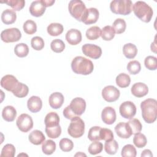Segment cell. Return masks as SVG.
I'll return each instance as SVG.
<instances>
[{"mask_svg": "<svg viewBox=\"0 0 157 157\" xmlns=\"http://www.w3.org/2000/svg\"><path fill=\"white\" fill-rule=\"evenodd\" d=\"M101 29L97 26L90 27L86 31V37L89 40H96L101 36Z\"/></svg>", "mask_w": 157, "mask_h": 157, "instance_id": "31", "label": "cell"}, {"mask_svg": "<svg viewBox=\"0 0 157 157\" xmlns=\"http://www.w3.org/2000/svg\"><path fill=\"white\" fill-rule=\"evenodd\" d=\"M82 50L85 55L94 59H98L102 55V50L101 47L94 44H84L82 47Z\"/></svg>", "mask_w": 157, "mask_h": 157, "instance_id": "12", "label": "cell"}, {"mask_svg": "<svg viewBox=\"0 0 157 157\" xmlns=\"http://www.w3.org/2000/svg\"><path fill=\"white\" fill-rule=\"evenodd\" d=\"M123 52L126 58L128 59H132L137 53V48L134 44L128 43L124 45L123 47Z\"/></svg>", "mask_w": 157, "mask_h": 157, "instance_id": "26", "label": "cell"}, {"mask_svg": "<svg viewBox=\"0 0 157 157\" xmlns=\"http://www.w3.org/2000/svg\"><path fill=\"white\" fill-rule=\"evenodd\" d=\"M45 6L43 4L42 0H37L32 2L29 7L30 13L36 17L42 16L45 11Z\"/></svg>", "mask_w": 157, "mask_h": 157, "instance_id": "17", "label": "cell"}, {"mask_svg": "<svg viewBox=\"0 0 157 157\" xmlns=\"http://www.w3.org/2000/svg\"><path fill=\"white\" fill-rule=\"evenodd\" d=\"M118 149V142L115 140H110L105 141L104 144V150L109 155H115Z\"/></svg>", "mask_w": 157, "mask_h": 157, "instance_id": "30", "label": "cell"}, {"mask_svg": "<svg viewBox=\"0 0 157 157\" xmlns=\"http://www.w3.org/2000/svg\"><path fill=\"white\" fill-rule=\"evenodd\" d=\"M112 28L117 34H121L124 33L126 28V24L124 20L122 18L116 19L113 23Z\"/></svg>", "mask_w": 157, "mask_h": 157, "instance_id": "35", "label": "cell"}, {"mask_svg": "<svg viewBox=\"0 0 157 157\" xmlns=\"http://www.w3.org/2000/svg\"><path fill=\"white\" fill-rule=\"evenodd\" d=\"M132 94L137 98H142L147 94L148 92V88L147 85L142 82L134 83L131 87Z\"/></svg>", "mask_w": 157, "mask_h": 157, "instance_id": "19", "label": "cell"}, {"mask_svg": "<svg viewBox=\"0 0 157 157\" xmlns=\"http://www.w3.org/2000/svg\"><path fill=\"white\" fill-rule=\"evenodd\" d=\"M21 37V33L17 28L6 29L2 31L1 34V40L6 43L17 42Z\"/></svg>", "mask_w": 157, "mask_h": 157, "instance_id": "7", "label": "cell"}, {"mask_svg": "<svg viewBox=\"0 0 157 157\" xmlns=\"http://www.w3.org/2000/svg\"><path fill=\"white\" fill-rule=\"evenodd\" d=\"M56 150V144L52 140H47L42 143V150L45 155H52Z\"/></svg>", "mask_w": 157, "mask_h": 157, "instance_id": "33", "label": "cell"}, {"mask_svg": "<svg viewBox=\"0 0 157 157\" xmlns=\"http://www.w3.org/2000/svg\"><path fill=\"white\" fill-rule=\"evenodd\" d=\"M68 9L70 14L74 18L79 21H82L87 9L82 1L72 0L69 2Z\"/></svg>", "mask_w": 157, "mask_h": 157, "instance_id": "5", "label": "cell"}, {"mask_svg": "<svg viewBox=\"0 0 157 157\" xmlns=\"http://www.w3.org/2000/svg\"><path fill=\"white\" fill-rule=\"evenodd\" d=\"M1 2L7 4L8 6H10L13 9V10L17 11L21 10L25 4V1L24 0H8Z\"/></svg>", "mask_w": 157, "mask_h": 157, "instance_id": "45", "label": "cell"}, {"mask_svg": "<svg viewBox=\"0 0 157 157\" xmlns=\"http://www.w3.org/2000/svg\"><path fill=\"white\" fill-rule=\"evenodd\" d=\"M133 138V143L137 148H143L144 147L147 142V138L142 133H137L134 134Z\"/></svg>", "mask_w": 157, "mask_h": 157, "instance_id": "38", "label": "cell"}, {"mask_svg": "<svg viewBox=\"0 0 157 157\" xmlns=\"http://www.w3.org/2000/svg\"><path fill=\"white\" fill-rule=\"evenodd\" d=\"M141 156L143 157V156H147V157H152L153 156V154L151 153V151L148 150V149H146V150H144L142 153H141Z\"/></svg>", "mask_w": 157, "mask_h": 157, "instance_id": "51", "label": "cell"}, {"mask_svg": "<svg viewBox=\"0 0 157 157\" xmlns=\"http://www.w3.org/2000/svg\"><path fill=\"white\" fill-rule=\"evenodd\" d=\"M18 128L23 132H27L33 127V121L31 116L26 113L21 114L17 119Z\"/></svg>", "mask_w": 157, "mask_h": 157, "instance_id": "8", "label": "cell"}, {"mask_svg": "<svg viewBox=\"0 0 157 157\" xmlns=\"http://www.w3.org/2000/svg\"><path fill=\"white\" fill-rule=\"evenodd\" d=\"M45 132L47 136L52 139L58 138L61 133V128L59 125L53 127H47L45 126Z\"/></svg>", "mask_w": 157, "mask_h": 157, "instance_id": "36", "label": "cell"}, {"mask_svg": "<svg viewBox=\"0 0 157 157\" xmlns=\"http://www.w3.org/2000/svg\"><path fill=\"white\" fill-rule=\"evenodd\" d=\"M86 156V155L85 154H84V153H81V152H80V153H77V154H75V156Z\"/></svg>", "mask_w": 157, "mask_h": 157, "instance_id": "53", "label": "cell"}, {"mask_svg": "<svg viewBox=\"0 0 157 157\" xmlns=\"http://www.w3.org/2000/svg\"><path fill=\"white\" fill-rule=\"evenodd\" d=\"M17 116V111L11 105L6 106L2 112V117L3 119L7 121H13Z\"/></svg>", "mask_w": 157, "mask_h": 157, "instance_id": "24", "label": "cell"}, {"mask_svg": "<svg viewBox=\"0 0 157 157\" xmlns=\"http://www.w3.org/2000/svg\"><path fill=\"white\" fill-rule=\"evenodd\" d=\"M42 1L44 4V6H45V7L52 6L55 3L54 0H42Z\"/></svg>", "mask_w": 157, "mask_h": 157, "instance_id": "52", "label": "cell"}, {"mask_svg": "<svg viewBox=\"0 0 157 157\" xmlns=\"http://www.w3.org/2000/svg\"><path fill=\"white\" fill-rule=\"evenodd\" d=\"M99 18V11L97 9L91 7L87 9L82 21L85 25L95 23Z\"/></svg>", "mask_w": 157, "mask_h": 157, "instance_id": "15", "label": "cell"}, {"mask_svg": "<svg viewBox=\"0 0 157 157\" xmlns=\"http://www.w3.org/2000/svg\"><path fill=\"white\" fill-rule=\"evenodd\" d=\"M142 115L144 121L147 123H152L156 120L157 101L156 99L149 98L144 100L140 104Z\"/></svg>", "mask_w": 157, "mask_h": 157, "instance_id": "1", "label": "cell"}, {"mask_svg": "<svg viewBox=\"0 0 157 157\" xmlns=\"http://www.w3.org/2000/svg\"><path fill=\"white\" fill-rule=\"evenodd\" d=\"M119 111L122 117L130 120L136 115V107L132 102L125 101L120 105Z\"/></svg>", "mask_w": 157, "mask_h": 157, "instance_id": "9", "label": "cell"}, {"mask_svg": "<svg viewBox=\"0 0 157 157\" xmlns=\"http://www.w3.org/2000/svg\"><path fill=\"white\" fill-rule=\"evenodd\" d=\"M100 138L101 140H104L105 141L112 140L113 139V132L110 129L101 128L100 132Z\"/></svg>", "mask_w": 157, "mask_h": 157, "instance_id": "50", "label": "cell"}, {"mask_svg": "<svg viewBox=\"0 0 157 157\" xmlns=\"http://www.w3.org/2000/svg\"><path fill=\"white\" fill-rule=\"evenodd\" d=\"M15 54L20 58L26 56L29 53L28 46L24 43H20L17 44L14 48Z\"/></svg>", "mask_w": 157, "mask_h": 157, "instance_id": "32", "label": "cell"}, {"mask_svg": "<svg viewBox=\"0 0 157 157\" xmlns=\"http://www.w3.org/2000/svg\"><path fill=\"white\" fill-rule=\"evenodd\" d=\"M29 92L28 86L21 82H19L15 90L12 92L13 95L17 98H24L26 97Z\"/></svg>", "mask_w": 157, "mask_h": 157, "instance_id": "29", "label": "cell"}, {"mask_svg": "<svg viewBox=\"0 0 157 157\" xmlns=\"http://www.w3.org/2000/svg\"><path fill=\"white\" fill-rule=\"evenodd\" d=\"M23 28L24 31L26 34L31 35V34H34L36 32L37 25H36V23L34 21H33L31 20H28L24 23Z\"/></svg>", "mask_w": 157, "mask_h": 157, "instance_id": "43", "label": "cell"}, {"mask_svg": "<svg viewBox=\"0 0 157 157\" xmlns=\"http://www.w3.org/2000/svg\"><path fill=\"white\" fill-rule=\"evenodd\" d=\"M120 95V92L118 88L112 85L105 86L102 91V96L103 99L109 102L117 101Z\"/></svg>", "mask_w": 157, "mask_h": 157, "instance_id": "11", "label": "cell"}, {"mask_svg": "<svg viewBox=\"0 0 157 157\" xmlns=\"http://www.w3.org/2000/svg\"><path fill=\"white\" fill-rule=\"evenodd\" d=\"M101 128L99 126L91 127L88 134V138L91 141H99L101 140L100 132Z\"/></svg>", "mask_w": 157, "mask_h": 157, "instance_id": "40", "label": "cell"}, {"mask_svg": "<svg viewBox=\"0 0 157 157\" xmlns=\"http://www.w3.org/2000/svg\"><path fill=\"white\" fill-rule=\"evenodd\" d=\"M71 68L75 74L88 75L93 72L94 65L91 60L85 57L78 56L72 59Z\"/></svg>", "mask_w": 157, "mask_h": 157, "instance_id": "2", "label": "cell"}, {"mask_svg": "<svg viewBox=\"0 0 157 157\" xmlns=\"http://www.w3.org/2000/svg\"><path fill=\"white\" fill-rule=\"evenodd\" d=\"M44 123L47 127L56 126L59 125V117L56 112H51L45 116Z\"/></svg>", "mask_w": 157, "mask_h": 157, "instance_id": "25", "label": "cell"}, {"mask_svg": "<svg viewBox=\"0 0 157 157\" xmlns=\"http://www.w3.org/2000/svg\"><path fill=\"white\" fill-rule=\"evenodd\" d=\"M29 142L36 145L42 144L45 140V137L41 131L36 129L33 131L28 137Z\"/></svg>", "mask_w": 157, "mask_h": 157, "instance_id": "22", "label": "cell"}, {"mask_svg": "<svg viewBox=\"0 0 157 157\" xmlns=\"http://www.w3.org/2000/svg\"><path fill=\"white\" fill-rule=\"evenodd\" d=\"M145 67L151 71H155L157 68V59L153 56H148L144 60Z\"/></svg>", "mask_w": 157, "mask_h": 157, "instance_id": "48", "label": "cell"}, {"mask_svg": "<svg viewBox=\"0 0 157 157\" xmlns=\"http://www.w3.org/2000/svg\"><path fill=\"white\" fill-rule=\"evenodd\" d=\"M27 106L29 111L33 113L39 112L42 107V102L41 99L36 96H31L27 102Z\"/></svg>", "mask_w": 157, "mask_h": 157, "instance_id": "21", "label": "cell"}, {"mask_svg": "<svg viewBox=\"0 0 157 157\" xmlns=\"http://www.w3.org/2000/svg\"><path fill=\"white\" fill-rule=\"evenodd\" d=\"M131 129L132 134H136L141 131L142 126L140 121L136 118H131L130 120L127 122Z\"/></svg>", "mask_w": 157, "mask_h": 157, "instance_id": "42", "label": "cell"}, {"mask_svg": "<svg viewBox=\"0 0 157 157\" xmlns=\"http://www.w3.org/2000/svg\"><path fill=\"white\" fill-rule=\"evenodd\" d=\"M115 31L112 26H105L101 30V36L104 40H111L115 37Z\"/></svg>", "mask_w": 157, "mask_h": 157, "instance_id": "34", "label": "cell"}, {"mask_svg": "<svg viewBox=\"0 0 157 157\" xmlns=\"http://www.w3.org/2000/svg\"><path fill=\"white\" fill-rule=\"evenodd\" d=\"M132 6L130 0H114L110 2V9L115 14L126 15L132 12Z\"/></svg>", "mask_w": 157, "mask_h": 157, "instance_id": "4", "label": "cell"}, {"mask_svg": "<svg viewBox=\"0 0 157 157\" xmlns=\"http://www.w3.org/2000/svg\"><path fill=\"white\" fill-rule=\"evenodd\" d=\"M64 96L62 93L59 92H55L52 93L48 99L50 106L54 109L60 108L64 102Z\"/></svg>", "mask_w": 157, "mask_h": 157, "instance_id": "20", "label": "cell"}, {"mask_svg": "<svg viewBox=\"0 0 157 157\" xmlns=\"http://www.w3.org/2000/svg\"><path fill=\"white\" fill-rule=\"evenodd\" d=\"M31 47L36 50H41L44 47V41L39 36H35L31 40Z\"/></svg>", "mask_w": 157, "mask_h": 157, "instance_id": "49", "label": "cell"}, {"mask_svg": "<svg viewBox=\"0 0 157 157\" xmlns=\"http://www.w3.org/2000/svg\"><path fill=\"white\" fill-rule=\"evenodd\" d=\"M74 144L72 141L67 138H63L59 141V148L64 152H68L72 150Z\"/></svg>", "mask_w": 157, "mask_h": 157, "instance_id": "47", "label": "cell"}, {"mask_svg": "<svg viewBox=\"0 0 157 157\" xmlns=\"http://www.w3.org/2000/svg\"><path fill=\"white\" fill-rule=\"evenodd\" d=\"M52 50L55 53H61L65 48V44L63 40L59 39H54L50 44Z\"/></svg>", "mask_w": 157, "mask_h": 157, "instance_id": "39", "label": "cell"}, {"mask_svg": "<svg viewBox=\"0 0 157 157\" xmlns=\"http://www.w3.org/2000/svg\"><path fill=\"white\" fill-rule=\"evenodd\" d=\"M19 83L18 80L12 75H6L1 80V86L7 91L13 92Z\"/></svg>", "mask_w": 157, "mask_h": 157, "instance_id": "13", "label": "cell"}, {"mask_svg": "<svg viewBox=\"0 0 157 157\" xmlns=\"http://www.w3.org/2000/svg\"><path fill=\"white\" fill-rule=\"evenodd\" d=\"M131 82V78L129 75L125 73H121L116 77V83L120 88L128 87Z\"/></svg>", "mask_w": 157, "mask_h": 157, "instance_id": "28", "label": "cell"}, {"mask_svg": "<svg viewBox=\"0 0 157 157\" xmlns=\"http://www.w3.org/2000/svg\"><path fill=\"white\" fill-rule=\"evenodd\" d=\"M63 26L58 23H52L47 28V33L52 36H57L63 32Z\"/></svg>", "mask_w": 157, "mask_h": 157, "instance_id": "27", "label": "cell"}, {"mask_svg": "<svg viewBox=\"0 0 157 157\" xmlns=\"http://www.w3.org/2000/svg\"><path fill=\"white\" fill-rule=\"evenodd\" d=\"M66 39L70 45H77L82 41V33L78 29H71L66 34Z\"/></svg>", "mask_w": 157, "mask_h": 157, "instance_id": "18", "label": "cell"}, {"mask_svg": "<svg viewBox=\"0 0 157 157\" xmlns=\"http://www.w3.org/2000/svg\"><path fill=\"white\" fill-rule=\"evenodd\" d=\"M71 120V121L67 128L68 134L74 138L80 137L85 132L84 121L79 116H77Z\"/></svg>", "mask_w": 157, "mask_h": 157, "instance_id": "6", "label": "cell"}, {"mask_svg": "<svg viewBox=\"0 0 157 157\" xmlns=\"http://www.w3.org/2000/svg\"><path fill=\"white\" fill-rule=\"evenodd\" d=\"M103 149V145L101 142L99 141H93L88 147V152L91 155H97L98 153H100Z\"/></svg>", "mask_w": 157, "mask_h": 157, "instance_id": "46", "label": "cell"}, {"mask_svg": "<svg viewBox=\"0 0 157 157\" xmlns=\"http://www.w3.org/2000/svg\"><path fill=\"white\" fill-rule=\"evenodd\" d=\"M68 106L75 117L80 116L85 110L86 102L82 98H75L71 101L70 105Z\"/></svg>", "mask_w": 157, "mask_h": 157, "instance_id": "10", "label": "cell"}, {"mask_svg": "<svg viewBox=\"0 0 157 157\" xmlns=\"http://www.w3.org/2000/svg\"><path fill=\"white\" fill-rule=\"evenodd\" d=\"M115 131L117 136L122 139H128L132 135L131 129L126 122H120L115 127Z\"/></svg>", "mask_w": 157, "mask_h": 157, "instance_id": "14", "label": "cell"}, {"mask_svg": "<svg viewBox=\"0 0 157 157\" xmlns=\"http://www.w3.org/2000/svg\"><path fill=\"white\" fill-rule=\"evenodd\" d=\"M17 19V14L15 10L11 9H6L4 10L1 15L2 21L6 25H10L13 23Z\"/></svg>", "mask_w": 157, "mask_h": 157, "instance_id": "23", "label": "cell"}, {"mask_svg": "<svg viewBox=\"0 0 157 157\" xmlns=\"http://www.w3.org/2000/svg\"><path fill=\"white\" fill-rule=\"evenodd\" d=\"M15 154V148L10 144L5 145L1 153V157H13Z\"/></svg>", "mask_w": 157, "mask_h": 157, "instance_id": "41", "label": "cell"}, {"mask_svg": "<svg viewBox=\"0 0 157 157\" xmlns=\"http://www.w3.org/2000/svg\"><path fill=\"white\" fill-rule=\"evenodd\" d=\"M121 155L123 157H135L137 155L136 149L132 145L127 144L123 147Z\"/></svg>", "mask_w": 157, "mask_h": 157, "instance_id": "37", "label": "cell"}, {"mask_svg": "<svg viewBox=\"0 0 157 157\" xmlns=\"http://www.w3.org/2000/svg\"><path fill=\"white\" fill-rule=\"evenodd\" d=\"M141 69L140 63L137 60L131 61L127 65V70L131 74H137Z\"/></svg>", "mask_w": 157, "mask_h": 157, "instance_id": "44", "label": "cell"}, {"mask_svg": "<svg viewBox=\"0 0 157 157\" xmlns=\"http://www.w3.org/2000/svg\"><path fill=\"white\" fill-rule=\"evenodd\" d=\"M135 15L144 22L148 23L151 20L153 11L152 8L145 2L139 1L132 6Z\"/></svg>", "mask_w": 157, "mask_h": 157, "instance_id": "3", "label": "cell"}, {"mask_svg": "<svg viewBox=\"0 0 157 157\" xmlns=\"http://www.w3.org/2000/svg\"><path fill=\"white\" fill-rule=\"evenodd\" d=\"M116 117L115 110L112 107H106L102 111V120L107 124H112L115 121Z\"/></svg>", "mask_w": 157, "mask_h": 157, "instance_id": "16", "label": "cell"}]
</instances>
